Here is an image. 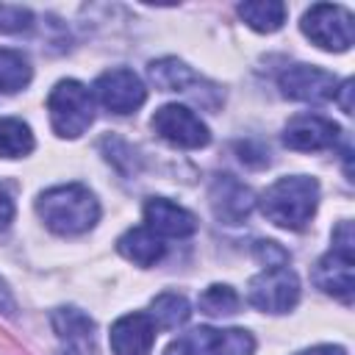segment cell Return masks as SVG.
Instances as JSON below:
<instances>
[{"instance_id": "cell-22", "label": "cell", "mask_w": 355, "mask_h": 355, "mask_svg": "<svg viewBox=\"0 0 355 355\" xmlns=\"http://www.w3.org/2000/svg\"><path fill=\"white\" fill-rule=\"evenodd\" d=\"M236 308H239V294L230 286L214 283L200 294V311L208 316H227L236 313Z\"/></svg>"}, {"instance_id": "cell-11", "label": "cell", "mask_w": 355, "mask_h": 355, "mask_svg": "<svg viewBox=\"0 0 355 355\" xmlns=\"http://www.w3.org/2000/svg\"><path fill=\"white\" fill-rule=\"evenodd\" d=\"M341 128L333 119H324L319 114H300L294 116L283 130V144L300 153H316L336 144Z\"/></svg>"}, {"instance_id": "cell-15", "label": "cell", "mask_w": 355, "mask_h": 355, "mask_svg": "<svg viewBox=\"0 0 355 355\" xmlns=\"http://www.w3.org/2000/svg\"><path fill=\"white\" fill-rule=\"evenodd\" d=\"M150 78L158 89L164 92H183V94H191L208 105H214V100L208 97L214 89H200V86H211L205 83L194 69H189L183 61L178 58H161V61H153L150 64Z\"/></svg>"}, {"instance_id": "cell-14", "label": "cell", "mask_w": 355, "mask_h": 355, "mask_svg": "<svg viewBox=\"0 0 355 355\" xmlns=\"http://www.w3.org/2000/svg\"><path fill=\"white\" fill-rule=\"evenodd\" d=\"M144 222L155 236H172V239H186L197 230L194 214L166 197H150L144 202Z\"/></svg>"}, {"instance_id": "cell-25", "label": "cell", "mask_w": 355, "mask_h": 355, "mask_svg": "<svg viewBox=\"0 0 355 355\" xmlns=\"http://www.w3.org/2000/svg\"><path fill=\"white\" fill-rule=\"evenodd\" d=\"M11 222H14V200H11V194L0 186V233L8 230Z\"/></svg>"}, {"instance_id": "cell-4", "label": "cell", "mask_w": 355, "mask_h": 355, "mask_svg": "<svg viewBox=\"0 0 355 355\" xmlns=\"http://www.w3.org/2000/svg\"><path fill=\"white\" fill-rule=\"evenodd\" d=\"M252 349H255V341L247 330L194 327L178 336L164 355H252Z\"/></svg>"}, {"instance_id": "cell-19", "label": "cell", "mask_w": 355, "mask_h": 355, "mask_svg": "<svg viewBox=\"0 0 355 355\" xmlns=\"http://www.w3.org/2000/svg\"><path fill=\"white\" fill-rule=\"evenodd\" d=\"M239 17L258 33H272L286 22V6L280 0H252L239 6Z\"/></svg>"}, {"instance_id": "cell-23", "label": "cell", "mask_w": 355, "mask_h": 355, "mask_svg": "<svg viewBox=\"0 0 355 355\" xmlns=\"http://www.w3.org/2000/svg\"><path fill=\"white\" fill-rule=\"evenodd\" d=\"M31 11L19 6H0V33H19L31 28Z\"/></svg>"}, {"instance_id": "cell-13", "label": "cell", "mask_w": 355, "mask_h": 355, "mask_svg": "<svg viewBox=\"0 0 355 355\" xmlns=\"http://www.w3.org/2000/svg\"><path fill=\"white\" fill-rule=\"evenodd\" d=\"M255 205V194L241 183L236 180L233 175H219L211 186V208L216 214L219 222L225 225H239L250 216Z\"/></svg>"}, {"instance_id": "cell-20", "label": "cell", "mask_w": 355, "mask_h": 355, "mask_svg": "<svg viewBox=\"0 0 355 355\" xmlns=\"http://www.w3.org/2000/svg\"><path fill=\"white\" fill-rule=\"evenodd\" d=\"M33 150V133L22 119H0V158H22Z\"/></svg>"}, {"instance_id": "cell-24", "label": "cell", "mask_w": 355, "mask_h": 355, "mask_svg": "<svg viewBox=\"0 0 355 355\" xmlns=\"http://www.w3.org/2000/svg\"><path fill=\"white\" fill-rule=\"evenodd\" d=\"M255 255L269 266H288V252L277 247V241H255Z\"/></svg>"}, {"instance_id": "cell-8", "label": "cell", "mask_w": 355, "mask_h": 355, "mask_svg": "<svg viewBox=\"0 0 355 355\" xmlns=\"http://www.w3.org/2000/svg\"><path fill=\"white\" fill-rule=\"evenodd\" d=\"M94 94L111 114H133L147 100V89H144L141 78L125 67L105 69L94 80Z\"/></svg>"}, {"instance_id": "cell-1", "label": "cell", "mask_w": 355, "mask_h": 355, "mask_svg": "<svg viewBox=\"0 0 355 355\" xmlns=\"http://www.w3.org/2000/svg\"><path fill=\"white\" fill-rule=\"evenodd\" d=\"M36 214L53 233L78 236L97 225L100 205L86 186L67 183V186H53V189L42 191L36 200Z\"/></svg>"}, {"instance_id": "cell-6", "label": "cell", "mask_w": 355, "mask_h": 355, "mask_svg": "<svg viewBox=\"0 0 355 355\" xmlns=\"http://www.w3.org/2000/svg\"><path fill=\"white\" fill-rule=\"evenodd\" d=\"M300 300V277L288 266H269L250 280V302L266 313H286Z\"/></svg>"}, {"instance_id": "cell-28", "label": "cell", "mask_w": 355, "mask_h": 355, "mask_svg": "<svg viewBox=\"0 0 355 355\" xmlns=\"http://www.w3.org/2000/svg\"><path fill=\"white\" fill-rule=\"evenodd\" d=\"M0 311L14 313V300H11V294H8V288H6L3 280H0Z\"/></svg>"}, {"instance_id": "cell-7", "label": "cell", "mask_w": 355, "mask_h": 355, "mask_svg": "<svg viewBox=\"0 0 355 355\" xmlns=\"http://www.w3.org/2000/svg\"><path fill=\"white\" fill-rule=\"evenodd\" d=\"M153 130L175 144V147H183V150H200L211 141V133L205 128V122L186 105H178V103H169V105H161L155 114H153Z\"/></svg>"}, {"instance_id": "cell-3", "label": "cell", "mask_w": 355, "mask_h": 355, "mask_svg": "<svg viewBox=\"0 0 355 355\" xmlns=\"http://www.w3.org/2000/svg\"><path fill=\"white\" fill-rule=\"evenodd\" d=\"M50 125L64 139H78L94 119L92 92L80 80H58L47 97Z\"/></svg>"}, {"instance_id": "cell-5", "label": "cell", "mask_w": 355, "mask_h": 355, "mask_svg": "<svg viewBox=\"0 0 355 355\" xmlns=\"http://www.w3.org/2000/svg\"><path fill=\"white\" fill-rule=\"evenodd\" d=\"M300 28L322 50L344 53L352 47V14L344 6L316 3L305 11Z\"/></svg>"}, {"instance_id": "cell-12", "label": "cell", "mask_w": 355, "mask_h": 355, "mask_svg": "<svg viewBox=\"0 0 355 355\" xmlns=\"http://www.w3.org/2000/svg\"><path fill=\"white\" fill-rule=\"evenodd\" d=\"M155 322L150 313H125L111 324V349L114 355H150L155 344Z\"/></svg>"}, {"instance_id": "cell-26", "label": "cell", "mask_w": 355, "mask_h": 355, "mask_svg": "<svg viewBox=\"0 0 355 355\" xmlns=\"http://www.w3.org/2000/svg\"><path fill=\"white\" fill-rule=\"evenodd\" d=\"M336 97H338V105L344 114H352V80H344L338 89H336ZM333 97V100H336Z\"/></svg>"}, {"instance_id": "cell-21", "label": "cell", "mask_w": 355, "mask_h": 355, "mask_svg": "<svg viewBox=\"0 0 355 355\" xmlns=\"http://www.w3.org/2000/svg\"><path fill=\"white\" fill-rule=\"evenodd\" d=\"M28 83H31V61L17 50L0 47V92L11 94L25 89Z\"/></svg>"}, {"instance_id": "cell-18", "label": "cell", "mask_w": 355, "mask_h": 355, "mask_svg": "<svg viewBox=\"0 0 355 355\" xmlns=\"http://www.w3.org/2000/svg\"><path fill=\"white\" fill-rule=\"evenodd\" d=\"M189 316H191V308L186 297L178 291H164L150 302V319L161 330H178L180 324L189 322Z\"/></svg>"}, {"instance_id": "cell-17", "label": "cell", "mask_w": 355, "mask_h": 355, "mask_svg": "<svg viewBox=\"0 0 355 355\" xmlns=\"http://www.w3.org/2000/svg\"><path fill=\"white\" fill-rule=\"evenodd\" d=\"M116 250L136 266H153L164 258L166 244L161 241V236H155L150 227H130L128 233L119 236Z\"/></svg>"}, {"instance_id": "cell-16", "label": "cell", "mask_w": 355, "mask_h": 355, "mask_svg": "<svg viewBox=\"0 0 355 355\" xmlns=\"http://www.w3.org/2000/svg\"><path fill=\"white\" fill-rule=\"evenodd\" d=\"M53 330L61 338L67 355H94V322L78 308H58L53 313Z\"/></svg>"}, {"instance_id": "cell-2", "label": "cell", "mask_w": 355, "mask_h": 355, "mask_svg": "<svg viewBox=\"0 0 355 355\" xmlns=\"http://www.w3.org/2000/svg\"><path fill=\"white\" fill-rule=\"evenodd\" d=\"M319 202V183L308 175L277 178L258 200L261 214L286 230H302Z\"/></svg>"}, {"instance_id": "cell-27", "label": "cell", "mask_w": 355, "mask_h": 355, "mask_svg": "<svg viewBox=\"0 0 355 355\" xmlns=\"http://www.w3.org/2000/svg\"><path fill=\"white\" fill-rule=\"evenodd\" d=\"M297 355H347L344 347H333V344H319V347H311V349H302Z\"/></svg>"}, {"instance_id": "cell-9", "label": "cell", "mask_w": 355, "mask_h": 355, "mask_svg": "<svg viewBox=\"0 0 355 355\" xmlns=\"http://www.w3.org/2000/svg\"><path fill=\"white\" fill-rule=\"evenodd\" d=\"M280 89L286 97L300 100V103H324L336 97L338 80L333 72L308 67V64H294L280 75Z\"/></svg>"}, {"instance_id": "cell-10", "label": "cell", "mask_w": 355, "mask_h": 355, "mask_svg": "<svg viewBox=\"0 0 355 355\" xmlns=\"http://www.w3.org/2000/svg\"><path fill=\"white\" fill-rule=\"evenodd\" d=\"M352 261H355V247H338L333 244V250L319 258L316 269H313V280L324 294H333L344 302H352V288H355V277H352Z\"/></svg>"}]
</instances>
